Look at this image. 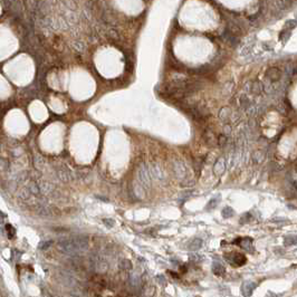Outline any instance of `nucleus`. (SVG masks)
I'll return each instance as SVG.
<instances>
[{
    "label": "nucleus",
    "instance_id": "f257e3e1",
    "mask_svg": "<svg viewBox=\"0 0 297 297\" xmlns=\"http://www.w3.org/2000/svg\"><path fill=\"white\" fill-rule=\"evenodd\" d=\"M60 250L68 255H76L85 250L88 246V240L85 237H75L72 239H63L58 242Z\"/></svg>",
    "mask_w": 297,
    "mask_h": 297
},
{
    "label": "nucleus",
    "instance_id": "f03ea898",
    "mask_svg": "<svg viewBox=\"0 0 297 297\" xmlns=\"http://www.w3.org/2000/svg\"><path fill=\"white\" fill-rule=\"evenodd\" d=\"M230 262L235 264V265L241 266L246 262V258L241 254H235L233 255V259H230Z\"/></svg>",
    "mask_w": 297,
    "mask_h": 297
},
{
    "label": "nucleus",
    "instance_id": "7ed1b4c3",
    "mask_svg": "<svg viewBox=\"0 0 297 297\" xmlns=\"http://www.w3.org/2000/svg\"><path fill=\"white\" fill-rule=\"evenodd\" d=\"M201 246H202V240H201V239H198V238H197V239H193V240L191 241L188 248H189L190 250L195 251V250H198Z\"/></svg>",
    "mask_w": 297,
    "mask_h": 297
},
{
    "label": "nucleus",
    "instance_id": "20e7f679",
    "mask_svg": "<svg viewBox=\"0 0 297 297\" xmlns=\"http://www.w3.org/2000/svg\"><path fill=\"white\" fill-rule=\"evenodd\" d=\"M212 272H215L216 275H223V272H225V268H223L220 264L215 262L213 266H212Z\"/></svg>",
    "mask_w": 297,
    "mask_h": 297
},
{
    "label": "nucleus",
    "instance_id": "39448f33",
    "mask_svg": "<svg viewBox=\"0 0 297 297\" xmlns=\"http://www.w3.org/2000/svg\"><path fill=\"white\" fill-rule=\"evenodd\" d=\"M233 215V210L231 208H225V210L222 211V216L225 217V218H227V217H231Z\"/></svg>",
    "mask_w": 297,
    "mask_h": 297
},
{
    "label": "nucleus",
    "instance_id": "423d86ee",
    "mask_svg": "<svg viewBox=\"0 0 297 297\" xmlns=\"http://www.w3.org/2000/svg\"><path fill=\"white\" fill-rule=\"evenodd\" d=\"M227 142V138H226V136L225 135H220L219 136V138H218V143H219V145L220 146H223L225 145V143Z\"/></svg>",
    "mask_w": 297,
    "mask_h": 297
},
{
    "label": "nucleus",
    "instance_id": "0eeeda50",
    "mask_svg": "<svg viewBox=\"0 0 297 297\" xmlns=\"http://www.w3.org/2000/svg\"><path fill=\"white\" fill-rule=\"evenodd\" d=\"M53 241H47V242H42V244L39 245V248L40 249H47V248L49 247V245H52Z\"/></svg>",
    "mask_w": 297,
    "mask_h": 297
},
{
    "label": "nucleus",
    "instance_id": "6e6552de",
    "mask_svg": "<svg viewBox=\"0 0 297 297\" xmlns=\"http://www.w3.org/2000/svg\"><path fill=\"white\" fill-rule=\"evenodd\" d=\"M217 203H218V201H217L216 199H213V200H211V201H210V203L208 205V208H213V207H215Z\"/></svg>",
    "mask_w": 297,
    "mask_h": 297
},
{
    "label": "nucleus",
    "instance_id": "1a4fd4ad",
    "mask_svg": "<svg viewBox=\"0 0 297 297\" xmlns=\"http://www.w3.org/2000/svg\"><path fill=\"white\" fill-rule=\"evenodd\" d=\"M230 126H226L225 127V133H230Z\"/></svg>",
    "mask_w": 297,
    "mask_h": 297
}]
</instances>
